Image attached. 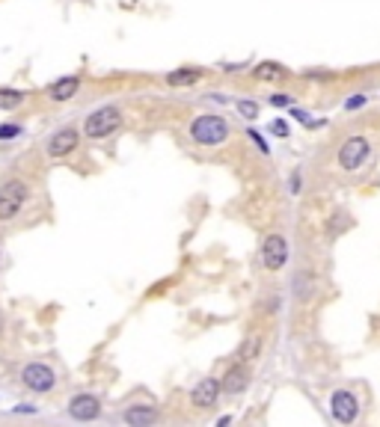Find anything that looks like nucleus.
<instances>
[{
    "label": "nucleus",
    "instance_id": "nucleus-2",
    "mask_svg": "<svg viewBox=\"0 0 380 427\" xmlns=\"http://www.w3.org/2000/svg\"><path fill=\"white\" fill-rule=\"evenodd\" d=\"M27 196H30V187L24 181H18V178L6 181L4 187H0V220L18 217V211L24 208V202H27Z\"/></svg>",
    "mask_w": 380,
    "mask_h": 427
},
{
    "label": "nucleus",
    "instance_id": "nucleus-16",
    "mask_svg": "<svg viewBox=\"0 0 380 427\" xmlns=\"http://www.w3.org/2000/svg\"><path fill=\"white\" fill-rule=\"evenodd\" d=\"M24 102V95L18 90H0V110H15Z\"/></svg>",
    "mask_w": 380,
    "mask_h": 427
},
{
    "label": "nucleus",
    "instance_id": "nucleus-11",
    "mask_svg": "<svg viewBox=\"0 0 380 427\" xmlns=\"http://www.w3.org/2000/svg\"><path fill=\"white\" fill-rule=\"evenodd\" d=\"M125 421H128L131 427H149V424L158 421V412L146 404H137L131 410H125Z\"/></svg>",
    "mask_w": 380,
    "mask_h": 427
},
{
    "label": "nucleus",
    "instance_id": "nucleus-19",
    "mask_svg": "<svg viewBox=\"0 0 380 427\" xmlns=\"http://www.w3.org/2000/svg\"><path fill=\"white\" fill-rule=\"evenodd\" d=\"M256 350H259V338H250V342L244 344V359H252L256 356Z\"/></svg>",
    "mask_w": 380,
    "mask_h": 427
},
{
    "label": "nucleus",
    "instance_id": "nucleus-6",
    "mask_svg": "<svg viewBox=\"0 0 380 427\" xmlns=\"http://www.w3.org/2000/svg\"><path fill=\"white\" fill-rule=\"evenodd\" d=\"M262 261H264V267H268V270H280L288 261V244H285L283 234H268V237H264Z\"/></svg>",
    "mask_w": 380,
    "mask_h": 427
},
{
    "label": "nucleus",
    "instance_id": "nucleus-21",
    "mask_svg": "<svg viewBox=\"0 0 380 427\" xmlns=\"http://www.w3.org/2000/svg\"><path fill=\"white\" fill-rule=\"evenodd\" d=\"M362 104H365V95H353L345 107H348V110H357V107H362Z\"/></svg>",
    "mask_w": 380,
    "mask_h": 427
},
{
    "label": "nucleus",
    "instance_id": "nucleus-18",
    "mask_svg": "<svg viewBox=\"0 0 380 427\" xmlns=\"http://www.w3.org/2000/svg\"><path fill=\"white\" fill-rule=\"evenodd\" d=\"M238 113L244 119H256L259 116V104H252V102H238Z\"/></svg>",
    "mask_w": 380,
    "mask_h": 427
},
{
    "label": "nucleus",
    "instance_id": "nucleus-7",
    "mask_svg": "<svg viewBox=\"0 0 380 427\" xmlns=\"http://www.w3.org/2000/svg\"><path fill=\"white\" fill-rule=\"evenodd\" d=\"M330 410H333V419H336L339 424H351L353 419H357L360 404H357V398H353L351 392H345V388H341V392L333 395Z\"/></svg>",
    "mask_w": 380,
    "mask_h": 427
},
{
    "label": "nucleus",
    "instance_id": "nucleus-24",
    "mask_svg": "<svg viewBox=\"0 0 380 427\" xmlns=\"http://www.w3.org/2000/svg\"><path fill=\"white\" fill-rule=\"evenodd\" d=\"M273 134L285 136V134H288V125H285V122H273Z\"/></svg>",
    "mask_w": 380,
    "mask_h": 427
},
{
    "label": "nucleus",
    "instance_id": "nucleus-9",
    "mask_svg": "<svg viewBox=\"0 0 380 427\" xmlns=\"http://www.w3.org/2000/svg\"><path fill=\"white\" fill-rule=\"evenodd\" d=\"M74 146H78V131H74V128H62V131H57L48 140V155L50 158H62V155H69Z\"/></svg>",
    "mask_w": 380,
    "mask_h": 427
},
{
    "label": "nucleus",
    "instance_id": "nucleus-22",
    "mask_svg": "<svg viewBox=\"0 0 380 427\" xmlns=\"http://www.w3.org/2000/svg\"><path fill=\"white\" fill-rule=\"evenodd\" d=\"M15 134H18L15 125H6V128H0V140H6V136H15Z\"/></svg>",
    "mask_w": 380,
    "mask_h": 427
},
{
    "label": "nucleus",
    "instance_id": "nucleus-3",
    "mask_svg": "<svg viewBox=\"0 0 380 427\" xmlns=\"http://www.w3.org/2000/svg\"><path fill=\"white\" fill-rule=\"evenodd\" d=\"M122 125V113L116 107H101L95 113H90V119H86L83 131L90 140H101V136H110Z\"/></svg>",
    "mask_w": 380,
    "mask_h": 427
},
{
    "label": "nucleus",
    "instance_id": "nucleus-5",
    "mask_svg": "<svg viewBox=\"0 0 380 427\" xmlns=\"http://www.w3.org/2000/svg\"><path fill=\"white\" fill-rule=\"evenodd\" d=\"M21 380H24V386L30 388V392H50V388L57 386V377H54V371H50L48 365H39V362H33V365H27L21 371Z\"/></svg>",
    "mask_w": 380,
    "mask_h": 427
},
{
    "label": "nucleus",
    "instance_id": "nucleus-8",
    "mask_svg": "<svg viewBox=\"0 0 380 427\" xmlns=\"http://www.w3.org/2000/svg\"><path fill=\"white\" fill-rule=\"evenodd\" d=\"M98 412H101V404L93 395H78V398H72V404H69V416L78 421H93V419H98Z\"/></svg>",
    "mask_w": 380,
    "mask_h": 427
},
{
    "label": "nucleus",
    "instance_id": "nucleus-15",
    "mask_svg": "<svg viewBox=\"0 0 380 427\" xmlns=\"http://www.w3.org/2000/svg\"><path fill=\"white\" fill-rule=\"evenodd\" d=\"M256 78L259 80H280V78H285V69L276 66V62H262L256 69Z\"/></svg>",
    "mask_w": 380,
    "mask_h": 427
},
{
    "label": "nucleus",
    "instance_id": "nucleus-17",
    "mask_svg": "<svg viewBox=\"0 0 380 427\" xmlns=\"http://www.w3.org/2000/svg\"><path fill=\"white\" fill-rule=\"evenodd\" d=\"M294 291H297L300 300H306L312 294V276H297V279H294Z\"/></svg>",
    "mask_w": 380,
    "mask_h": 427
},
{
    "label": "nucleus",
    "instance_id": "nucleus-20",
    "mask_svg": "<svg viewBox=\"0 0 380 427\" xmlns=\"http://www.w3.org/2000/svg\"><path fill=\"white\" fill-rule=\"evenodd\" d=\"M271 104H276V107H288V104H291V98L283 95V92H276V95H271Z\"/></svg>",
    "mask_w": 380,
    "mask_h": 427
},
{
    "label": "nucleus",
    "instance_id": "nucleus-4",
    "mask_svg": "<svg viewBox=\"0 0 380 427\" xmlns=\"http://www.w3.org/2000/svg\"><path fill=\"white\" fill-rule=\"evenodd\" d=\"M372 155V146H369V140L365 136H351V140H345L341 143V148H339V167L341 169H360L362 167V160Z\"/></svg>",
    "mask_w": 380,
    "mask_h": 427
},
{
    "label": "nucleus",
    "instance_id": "nucleus-12",
    "mask_svg": "<svg viewBox=\"0 0 380 427\" xmlns=\"http://www.w3.org/2000/svg\"><path fill=\"white\" fill-rule=\"evenodd\" d=\"M250 386V371L244 368V365H238V368H232L229 374H226V380H223V388L229 395H238V392H244V388Z\"/></svg>",
    "mask_w": 380,
    "mask_h": 427
},
{
    "label": "nucleus",
    "instance_id": "nucleus-1",
    "mask_svg": "<svg viewBox=\"0 0 380 427\" xmlns=\"http://www.w3.org/2000/svg\"><path fill=\"white\" fill-rule=\"evenodd\" d=\"M190 134H194V140L199 146H220L229 136V125L220 116H199L194 122V128H190Z\"/></svg>",
    "mask_w": 380,
    "mask_h": 427
},
{
    "label": "nucleus",
    "instance_id": "nucleus-10",
    "mask_svg": "<svg viewBox=\"0 0 380 427\" xmlns=\"http://www.w3.org/2000/svg\"><path fill=\"white\" fill-rule=\"evenodd\" d=\"M220 388H223V386H220L217 380H211V377H208V380H199V383H196V388H194V392H190V400H194L196 407L205 410V407H211L214 400H217Z\"/></svg>",
    "mask_w": 380,
    "mask_h": 427
},
{
    "label": "nucleus",
    "instance_id": "nucleus-14",
    "mask_svg": "<svg viewBox=\"0 0 380 427\" xmlns=\"http://www.w3.org/2000/svg\"><path fill=\"white\" fill-rule=\"evenodd\" d=\"M199 74L202 71H196V69H179V71H172L167 80H170V86H187V83H196Z\"/></svg>",
    "mask_w": 380,
    "mask_h": 427
},
{
    "label": "nucleus",
    "instance_id": "nucleus-13",
    "mask_svg": "<svg viewBox=\"0 0 380 427\" xmlns=\"http://www.w3.org/2000/svg\"><path fill=\"white\" fill-rule=\"evenodd\" d=\"M78 86H81L78 78H62L50 86V98H54V102H69V98L78 92Z\"/></svg>",
    "mask_w": 380,
    "mask_h": 427
},
{
    "label": "nucleus",
    "instance_id": "nucleus-23",
    "mask_svg": "<svg viewBox=\"0 0 380 427\" xmlns=\"http://www.w3.org/2000/svg\"><path fill=\"white\" fill-rule=\"evenodd\" d=\"M250 136H252V143H256V146L262 148V152H268V143H264V140H262V136H259L256 131H250Z\"/></svg>",
    "mask_w": 380,
    "mask_h": 427
}]
</instances>
